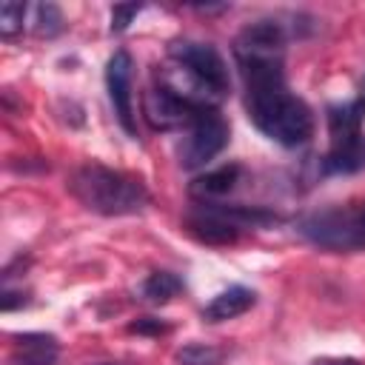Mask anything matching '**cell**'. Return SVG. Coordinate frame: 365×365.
Instances as JSON below:
<instances>
[{
	"instance_id": "6da1fadb",
	"label": "cell",
	"mask_w": 365,
	"mask_h": 365,
	"mask_svg": "<svg viewBox=\"0 0 365 365\" xmlns=\"http://www.w3.org/2000/svg\"><path fill=\"white\" fill-rule=\"evenodd\" d=\"M245 106L254 125L285 148H299L314 137V111L288 91L285 77L245 86Z\"/></svg>"
},
{
	"instance_id": "7a4b0ae2",
	"label": "cell",
	"mask_w": 365,
	"mask_h": 365,
	"mask_svg": "<svg viewBox=\"0 0 365 365\" xmlns=\"http://www.w3.org/2000/svg\"><path fill=\"white\" fill-rule=\"evenodd\" d=\"M71 194L94 214L123 217L137 214L148 205V191L137 177L114 171L100 163H86L71 174Z\"/></svg>"
},
{
	"instance_id": "3957f363",
	"label": "cell",
	"mask_w": 365,
	"mask_h": 365,
	"mask_svg": "<svg viewBox=\"0 0 365 365\" xmlns=\"http://www.w3.org/2000/svg\"><path fill=\"white\" fill-rule=\"evenodd\" d=\"M297 231L325 251H365V200L305 214Z\"/></svg>"
},
{
	"instance_id": "277c9868",
	"label": "cell",
	"mask_w": 365,
	"mask_h": 365,
	"mask_svg": "<svg viewBox=\"0 0 365 365\" xmlns=\"http://www.w3.org/2000/svg\"><path fill=\"white\" fill-rule=\"evenodd\" d=\"M274 217L259 208H242V205H217V202H202L197 211L188 214L185 225L188 231L208 245H231L240 240L242 228L265 225Z\"/></svg>"
},
{
	"instance_id": "5b68a950",
	"label": "cell",
	"mask_w": 365,
	"mask_h": 365,
	"mask_svg": "<svg viewBox=\"0 0 365 365\" xmlns=\"http://www.w3.org/2000/svg\"><path fill=\"white\" fill-rule=\"evenodd\" d=\"M228 143V123L217 111V106H208L197 111V117L185 125V137L180 143V163L182 168H200L211 163Z\"/></svg>"
},
{
	"instance_id": "8992f818",
	"label": "cell",
	"mask_w": 365,
	"mask_h": 365,
	"mask_svg": "<svg viewBox=\"0 0 365 365\" xmlns=\"http://www.w3.org/2000/svg\"><path fill=\"white\" fill-rule=\"evenodd\" d=\"M131 54L125 48H117L108 63H106V88H108V100L114 106L117 123L123 125L125 134H137V120H134V103H131Z\"/></svg>"
},
{
	"instance_id": "52a82bcc",
	"label": "cell",
	"mask_w": 365,
	"mask_h": 365,
	"mask_svg": "<svg viewBox=\"0 0 365 365\" xmlns=\"http://www.w3.org/2000/svg\"><path fill=\"white\" fill-rule=\"evenodd\" d=\"M202 108H208V106H194V103L182 100L180 94H174L163 83L145 94V117L154 128H180V125L185 128Z\"/></svg>"
},
{
	"instance_id": "ba28073f",
	"label": "cell",
	"mask_w": 365,
	"mask_h": 365,
	"mask_svg": "<svg viewBox=\"0 0 365 365\" xmlns=\"http://www.w3.org/2000/svg\"><path fill=\"white\" fill-rule=\"evenodd\" d=\"M282 51H285V29L277 20L248 23L234 40L237 60L240 57H282Z\"/></svg>"
},
{
	"instance_id": "9c48e42d",
	"label": "cell",
	"mask_w": 365,
	"mask_h": 365,
	"mask_svg": "<svg viewBox=\"0 0 365 365\" xmlns=\"http://www.w3.org/2000/svg\"><path fill=\"white\" fill-rule=\"evenodd\" d=\"M328 137H331V145L328 148H342V145H351L356 140H362V120H365V100L356 97V100H348V103H336V106H328Z\"/></svg>"
},
{
	"instance_id": "30bf717a",
	"label": "cell",
	"mask_w": 365,
	"mask_h": 365,
	"mask_svg": "<svg viewBox=\"0 0 365 365\" xmlns=\"http://www.w3.org/2000/svg\"><path fill=\"white\" fill-rule=\"evenodd\" d=\"M60 354L57 336L51 334H20L9 356L11 365H54Z\"/></svg>"
},
{
	"instance_id": "8fae6325",
	"label": "cell",
	"mask_w": 365,
	"mask_h": 365,
	"mask_svg": "<svg viewBox=\"0 0 365 365\" xmlns=\"http://www.w3.org/2000/svg\"><path fill=\"white\" fill-rule=\"evenodd\" d=\"M257 302V294L245 285H231L225 291H220L205 308H202V319L205 322H225L234 317H242L245 311H251Z\"/></svg>"
},
{
	"instance_id": "7c38bea8",
	"label": "cell",
	"mask_w": 365,
	"mask_h": 365,
	"mask_svg": "<svg viewBox=\"0 0 365 365\" xmlns=\"http://www.w3.org/2000/svg\"><path fill=\"white\" fill-rule=\"evenodd\" d=\"M240 174H242V168H240L237 163H228V165H220V168H214V171H205L202 177H197V180L191 182V194L200 197L202 202H211V200H217V197H225V194H231L234 185L240 182Z\"/></svg>"
},
{
	"instance_id": "4fadbf2b",
	"label": "cell",
	"mask_w": 365,
	"mask_h": 365,
	"mask_svg": "<svg viewBox=\"0 0 365 365\" xmlns=\"http://www.w3.org/2000/svg\"><path fill=\"white\" fill-rule=\"evenodd\" d=\"M365 168V137L342 145V148H328L322 157V174H354Z\"/></svg>"
},
{
	"instance_id": "5bb4252c",
	"label": "cell",
	"mask_w": 365,
	"mask_h": 365,
	"mask_svg": "<svg viewBox=\"0 0 365 365\" xmlns=\"http://www.w3.org/2000/svg\"><path fill=\"white\" fill-rule=\"evenodd\" d=\"M180 291H182V279L177 274H171V271H154L140 285V297L145 302H151V305H163V302L174 299Z\"/></svg>"
},
{
	"instance_id": "9a60e30c",
	"label": "cell",
	"mask_w": 365,
	"mask_h": 365,
	"mask_svg": "<svg viewBox=\"0 0 365 365\" xmlns=\"http://www.w3.org/2000/svg\"><path fill=\"white\" fill-rule=\"evenodd\" d=\"M177 362L180 365H222L225 362V351L217 348V345L191 342V345H182L177 351Z\"/></svg>"
},
{
	"instance_id": "2e32d148",
	"label": "cell",
	"mask_w": 365,
	"mask_h": 365,
	"mask_svg": "<svg viewBox=\"0 0 365 365\" xmlns=\"http://www.w3.org/2000/svg\"><path fill=\"white\" fill-rule=\"evenodd\" d=\"M63 11L54 3H40L34 6V31L40 37H54L63 31Z\"/></svg>"
},
{
	"instance_id": "e0dca14e",
	"label": "cell",
	"mask_w": 365,
	"mask_h": 365,
	"mask_svg": "<svg viewBox=\"0 0 365 365\" xmlns=\"http://www.w3.org/2000/svg\"><path fill=\"white\" fill-rule=\"evenodd\" d=\"M23 17H26V3H17V0L0 3V34L14 37L23 29Z\"/></svg>"
},
{
	"instance_id": "ac0fdd59",
	"label": "cell",
	"mask_w": 365,
	"mask_h": 365,
	"mask_svg": "<svg viewBox=\"0 0 365 365\" xmlns=\"http://www.w3.org/2000/svg\"><path fill=\"white\" fill-rule=\"evenodd\" d=\"M140 11H143L140 3H117V6L111 9V31H125L128 23H131Z\"/></svg>"
},
{
	"instance_id": "d6986e66",
	"label": "cell",
	"mask_w": 365,
	"mask_h": 365,
	"mask_svg": "<svg viewBox=\"0 0 365 365\" xmlns=\"http://www.w3.org/2000/svg\"><path fill=\"white\" fill-rule=\"evenodd\" d=\"M128 331H134V334H163V331H168L160 319H154V317H145V319H137V322H131L128 325Z\"/></svg>"
},
{
	"instance_id": "ffe728a7",
	"label": "cell",
	"mask_w": 365,
	"mask_h": 365,
	"mask_svg": "<svg viewBox=\"0 0 365 365\" xmlns=\"http://www.w3.org/2000/svg\"><path fill=\"white\" fill-rule=\"evenodd\" d=\"M314 365H359L356 359H322V362H314Z\"/></svg>"
},
{
	"instance_id": "44dd1931",
	"label": "cell",
	"mask_w": 365,
	"mask_h": 365,
	"mask_svg": "<svg viewBox=\"0 0 365 365\" xmlns=\"http://www.w3.org/2000/svg\"><path fill=\"white\" fill-rule=\"evenodd\" d=\"M94 365H117V362H94Z\"/></svg>"
},
{
	"instance_id": "7402d4cb",
	"label": "cell",
	"mask_w": 365,
	"mask_h": 365,
	"mask_svg": "<svg viewBox=\"0 0 365 365\" xmlns=\"http://www.w3.org/2000/svg\"><path fill=\"white\" fill-rule=\"evenodd\" d=\"M362 100H365V77H362Z\"/></svg>"
}]
</instances>
